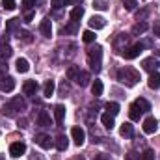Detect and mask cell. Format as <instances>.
Returning <instances> with one entry per match:
<instances>
[{"label": "cell", "mask_w": 160, "mask_h": 160, "mask_svg": "<svg viewBox=\"0 0 160 160\" xmlns=\"http://www.w3.org/2000/svg\"><path fill=\"white\" fill-rule=\"evenodd\" d=\"M88 65L91 67V71L95 75L101 73V69H102V47L101 45H95L88 50Z\"/></svg>", "instance_id": "obj_1"}, {"label": "cell", "mask_w": 160, "mask_h": 160, "mask_svg": "<svg viewBox=\"0 0 160 160\" xmlns=\"http://www.w3.org/2000/svg\"><path fill=\"white\" fill-rule=\"evenodd\" d=\"M118 80H119L121 84L132 88V86H136L142 78H140V73H138L136 69H132V67H123V69L118 71Z\"/></svg>", "instance_id": "obj_2"}, {"label": "cell", "mask_w": 160, "mask_h": 160, "mask_svg": "<svg viewBox=\"0 0 160 160\" xmlns=\"http://www.w3.org/2000/svg\"><path fill=\"white\" fill-rule=\"evenodd\" d=\"M24 108H26L24 99H22V97H13V101H11V102L4 104L2 114H4V116H8V118H11V116H15L19 110H24Z\"/></svg>", "instance_id": "obj_3"}, {"label": "cell", "mask_w": 160, "mask_h": 160, "mask_svg": "<svg viewBox=\"0 0 160 160\" xmlns=\"http://www.w3.org/2000/svg\"><path fill=\"white\" fill-rule=\"evenodd\" d=\"M142 52H143V45H142V43H136V45L125 48V50H123V56H125L127 60H134V58H138Z\"/></svg>", "instance_id": "obj_4"}, {"label": "cell", "mask_w": 160, "mask_h": 160, "mask_svg": "<svg viewBox=\"0 0 160 160\" xmlns=\"http://www.w3.org/2000/svg\"><path fill=\"white\" fill-rule=\"evenodd\" d=\"M142 67L145 69V71H149V73H157L160 67V62L158 58H155V56H151V58H145L143 62H142Z\"/></svg>", "instance_id": "obj_5"}, {"label": "cell", "mask_w": 160, "mask_h": 160, "mask_svg": "<svg viewBox=\"0 0 160 160\" xmlns=\"http://www.w3.org/2000/svg\"><path fill=\"white\" fill-rule=\"evenodd\" d=\"M24 153H26V145H24L22 142H15V143L9 145V155H11L13 158H19V157H22Z\"/></svg>", "instance_id": "obj_6"}, {"label": "cell", "mask_w": 160, "mask_h": 160, "mask_svg": "<svg viewBox=\"0 0 160 160\" xmlns=\"http://www.w3.org/2000/svg\"><path fill=\"white\" fill-rule=\"evenodd\" d=\"M71 136H73V142H75V145H84V142H86V132H84V128H80V127H73V130H71Z\"/></svg>", "instance_id": "obj_7"}, {"label": "cell", "mask_w": 160, "mask_h": 160, "mask_svg": "<svg viewBox=\"0 0 160 160\" xmlns=\"http://www.w3.org/2000/svg\"><path fill=\"white\" fill-rule=\"evenodd\" d=\"M157 128H158V121L155 119L153 116L145 118V121H143V132H145V134H155Z\"/></svg>", "instance_id": "obj_8"}, {"label": "cell", "mask_w": 160, "mask_h": 160, "mask_svg": "<svg viewBox=\"0 0 160 160\" xmlns=\"http://www.w3.org/2000/svg\"><path fill=\"white\" fill-rule=\"evenodd\" d=\"M39 89V84L36 82V80H26L24 84H22V91H24V95H36V91Z\"/></svg>", "instance_id": "obj_9"}, {"label": "cell", "mask_w": 160, "mask_h": 160, "mask_svg": "<svg viewBox=\"0 0 160 160\" xmlns=\"http://www.w3.org/2000/svg\"><path fill=\"white\" fill-rule=\"evenodd\" d=\"M36 143L39 145L41 149H50L52 147V138L48 134H38L36 136Z\"/></svg>", "instance_id": "obj_10"}, {"label": "cell", "mask_w": 160, "mask_h": 160, "mask_svg": "<svg viewBox=\"0 0 160 160\" xmlns=\"http://www.w3.org/2000/svg\"><path fill=\"white\" fill-rule=\"evenodd\" d=\"M13 89H15V78H13V77H4V78L0 80V91L9 93V91H13Z\"/></svg>", "instance_id": "obj_11"}, {"label": "cell", "mask_w": 160, "mask_h": 160, "mask_svg": "<svg viewBox=\"0 0 160 160\" xmlns=\"http://www.w3.org/2000/svg\"><path fill=\"white\" fill-rule=\"evenodd\" d=\"M127 43H128V36H127V34H118V38H116V41H114V47H116V50L123 52L125 48H128Z\"/></svg>", "instance_id": "obj_12"}, {"label": "cell", "mask_w": 160, "mask_h": 160, "mask_svg": "<svg viewBox=\"0 0 160 160\" xmlns=\"http://www.w3.org/2000/svg\"><path fill=\"white\" fill-rule=\"evenodd\" d=\"M89 26H91L93 30H101V28L106 26V19H104V17H99V15H93V17L89 19Z\"/></svg>", "instance_id": "obj_13"}, {"label": "cell", "mask_w": 160, "mask_h": 160, "mask_svg": "<svg viewBox=\"0 0 160 160\" xmlns=\"http://www.w3.org/2000/svg\"><path fill=\"white\" fill-rule=\"evenodd\" d=\"M39 30L45 38H50V36H52V22H50V19H43V21H41Z\"/></svg>", "instance_id": "obj_14"}, {"label": "cell", "mask_w": 160, "mask_h": 160, "mask_svg": "<svg viewBox=\"0 0 160 160\" xmlns=\"http://www.w3.org/2000/svg\"><path fill=\"white\" fill-rule=\"evenodd\" d=\"M54 118H56V123L58 125L63 123V118H65V106L63 104H56L54 106Z\"/></svg>", "instance_id": "obj_15"}, {"label": "cell", "mask_w": 160, "mask_h": 160, "mask_svg": "<svg viewBox=\"0 0 160 160\" xmlns=\"http://www.w3.org/2000/svg\"><path fill=\"white\" fill-rule=\"evenodd\" d=\"M75 82L78 84L80 88H86V86L89 84V73H86V71H78V75H77Z\"/></svg>", "instance_id": "obj_16"}, {"label": "cell", "mask_w": 160, "mask_h": 160, "mask_svg": "<svg viewBox=\"0 0 160 160\" xmlns=\"http://www.w3.org/2000/svg\"><path fill=\"white\" fill-rule=\"evenodd\" d=\"M67 147H69V140H67V136L60 134V136L56 138V149H58V151H67Z\"/></svg>", "instance_id": "obj_17"}, {"label": "cell", "mask_w": 160, "mask_h": 160, "mask_svg": "<svg viewBox=\"0 0 160 160\" xmlns=\"http://www.w3.org/2000/svg\"><path fill=\"white\" fill-rule=\"evenodd\" d=\"M119 134L121 136H125V138H132L134 136V128H132V125L130 123H123L119 128Z\"/></svg>", "instance_id": "obj_18"}, {"label": "cell", "mask_w": 160, "mask_h": 160, "mask_svg": "<svg viewBox=\"0 0 160 160\" xmlns=\"http://www.w3.org/2000/svg\"><path fill=\"white\" fill-rule=\"evenodd\" d=\"M15 65H17V71H19V73H28V71H30V63H28V60H24V58H19V60L15 62Z\"/></svg>", "instance_id": "obj_19"}, {"label": "cell", "mask_w": 160, "mask_h": 160, "mask_svg": "<svg viewBox=\"0 0 160 160\" xmlns=\"http://www.w3.org/2000/svg\"><path fill=\"white\" fill-rule=\"evenodd\" d=\"M50 116L45 112V110H41L39 112V116H38V125H41V127H50Z\"/></svg>", "instance_id": "obj_20"}, {"label": "cell", "mask_w": 160, "mask_h": 160, "mask_svg": "<svg viewBox=\"0 0 160 160\" xmlns=\"http://www.w3.org/2000/svg\"><path fill=\"white\" fill-rule=\"evenodd\" d=\"M147 84H149L151 89H158L160 88V73H151V77H149V80H147Z\"/></svg>", "instance_id": "obj_21"}, {"label": "cell", "mask_w": 160, "mask_h": 160, "mask_svg": "<svg viewBox=\"0 0 160 160\" xmlns=\"http://www.w3.org/2000/svg\"><path fill=\"white\" fill-rule=\"evenodd\" d=\"M142 114H143V112H142L136 104H130V108H128V116H130V119L132 121H140Z\"/></svg>", "instance_id": "obj_22"}, {"label": "cell", "mask_w": 160, "mask_h": 160, "mask_svg": "<svg viewBox=\"0 0 160 160\" xmlns=\"http://www.w3.org/2000/svg\"><path fill=\"white\" fill-rule=\"evenodd\" d=\"M11 54H13L11 47H9L8 43H6V45H4V43H0V60H8Z\"/></svg>", "instance_id": "obj_23"}, {"label": "cell", "mask_w": 160, "mask_h": 160, "mask_svg": "<svg viewBox=\"0 0 160 160\" xmlns=\"http://www.w3.org/2000/svg\"><path fill=\"white\" fill-rule=\"evenodd\" d=\"M102 89H104V86H102L101 80H95V82L91 84V93H93L95 97H101V95H102Z\"/></svg>", "instance_id": "obj_24"}, {"label": "cell", "mask_w": 160, "mask_h": 160, "mask_svg": "<svg viewBox=\"0 0 160 160\" xmlns=\"http://www.w3.org/2000/svg\"><path fill=\"white\" fill-rule=\"evenodd\" d=\"M54 89H56V86H54V80H47V82H45V86H43V93H45V97H50V95H54Z\"/></svg>", "instance_id": "obj_25"}, {"label": "cell", "mask_w": 160, "mask_h": 160, "mask_svg": "<svg viewBox=\"0 0 160 160\" xmlns=\"http://www.w3.org/2000/svg\"><path fill=\"white\" fill-rule=\"evenodd\" d=\"M101 121H102V125H104V127H106V128H110V130H112V128H114V116H110V114H108V112H106V114H102V116H101Z\"/></svg>", "instance_id": "obj_26"}, {"label": "cell", "mask_w": 160, "mask_h": 160, "mask_svg": "<svg viewBox=\"0 0 160 160\" xmlns=\"http://www.w3.org/2000/svg\"><path fill=\"white\" fill-rule=\"evenodd\" d=\"M82 15H84V8H82V6H77V8L71 11V21L78 22L80 19H82Z\"/></svg>", "instance_id": "obj_27"}, {"label": "cell", "mask_w": 160, "mask_h": 160, "mask_svg": "<svg viewBox=\"0 0 160 160\" xmlns=\"http://www.w3.org/2000/svg\"><path fill=\"white\" fill-rule=\"evenodd\" d=\"M19 26H21V19H9V21H8V24H6V28H8V32H9V34H11V32H15Z\"/></svg>", "instance_id": "obj_28"}, {"label": "cell", "mask_w": 160, "mask_h": 160, "mask_svg": "<svg viewBox=\"0 0 160 160\" xmlns=\"http://www.w3.org/2000/svg\"><path fill=\"white\" fill-rule=\"evenodd\" d=\"M147 28H149V24H147L145 21H142V22L134 24V28H132V34H136V36H138V34H143V32H145Z\"/></svg>", "instance_id": "obj_29"}, {"label": "cell", "mask_w": 160, "mask_h": 160, "mask_svg": "<svg viewBox=\"0 0 160 160\" xmlns=\"http://www.w3.org/2000/svg\"><path fill=\"white\" fill-rule=\"evenodd\" d=\"M134 104H136L142 112H149V110H151V104H149L145 99H136V101H134Z\"/></svg>", "instance_id": "obj_30"}, {"label": "cell", "mask_w": 160, "mask_h": 160, "mask_svg": "<svg viewBox=\"0 0 160 160\" xmlns=\"http://www.w3.org/2000/svg\"><path fill=\"white\" fill-rule=\"evenodd\" d=\"M95 32H91V30H86L84 34H82V41L84 43H95Z\"/></svg>", "instance_id": "obj_31"}, {"label": "cell", "mask_w": 160, "mask_h": 160, "mask_svg": "<svg viewBox=\"0 0 160 160\" xmlns=\"http://www.w3.org/2000/svg\"><path fill=\"white\" fill-rule=\"evenodd\" d=\"M106 110H108L110 116H118V114H119V104H118V102H108V104H106Z\"/></svg>", "instance_id": "obj_32"}, {"label": "cell", "mask_w": 160, "mask_h": 160, "mask_svg": "<svg viewBox=\"0 0 160 160\" xmlns=\"http://www.w3.org/2000/svg\"><path fill=\"white\" fill-rule=\"evenodd\" d=\"M95 9H99V11H106L108 9V4L104 2V0H93V4H91Z\"/></svg>", "instance_id": "obj_33"}, {"label": "cell", "mask_w": 160, "mask_h": 160, "mask_svg": "<svg viewBox=\"0 0 160 160\" xmlns=\"http://www.w3.org/2000/svg\"><path fill=\"white\" fill-rule=\"evenodd\" d=\"M78 71H80V67H77V65H71V67L67 69V78H69V80H75V78H77V75H78Z\"/></svg>", "instance_id": "obj_34"}, {"label": "cell", "mask_w": 160, "mask_h": 160, "mask_svg": "<svg viewBox=\"0 0 160 160\" xmlns=\"http://www.w3.org/2000/svg\"><path fill=\"white\" fill-rule=\"evenodd\" d=\"M123 6L127 11H134L136 6H138V0H123Z\"/></svg>", "instance_id": "obj_35"}, {"label": "cell", "mask_w": 160, "mask_h": 160, "mask_svg": "<svg viewBox=\"0 0 160 160\" xmlns=\"http://www.w3.org/2000/svg\"><path fill=\"white\" fill-rule=\"evenodd\" d=\"M2 8L8 11H13L17 8V4H15V0H2Z\"/></svg>", "instance_id": "obj_36"}, {"label": "cell", "mask_w": 160, "mask_h": 160, "mask_svg": "<svg viewBox=\"0 0 160 160\" xmlns=\"http://www.w3.org/2000/svg\"><path fill=\"white\" fill-rule=\"evenodd\" d=\"M140 160H155V153L151 149H145L142 155H140Z\"/></svg>", "instance_id": "obj_37"}, {"label": "cell", "mask_w": 160, "mask_h": 160, "mask_svg": "<svg viewBox=\"0 0 160 160\" xmlns=\"http://www.w3.org/2000/svg\"><path fill=\"white\" fill-rule=\"evenodd\" d=\"M77 28H78V22L71 21V24H69V26H65V28H63V32H65V34H75V32H77Z\"/></svg>", "instance_id": "obj_38"}, {"label": "cell", "mask_w": 160, "mask_h": 160, "mask_svg": "<svg viewBox=\"0 0 160 160\" xmlns=\"http://www.w3.org/2000/svg\"><path fill=\"white\" fill-rule=\"evenodd\" d=\"M50 6L54 9H62L63 6H67V0H50Z\"/></svg>", "instance_id": "obj_39"}, {"label": "cell", "mask_w": 160, "mask_h": 160, "mask_svg": "<svg viewBox=\"0 0 160 160\" xmlns=\"http://www.w3.org/2000/svg\"><path fill=\"white\" fill-rule=\"evenodd\" d=\"M19 39L30 43V41H32V34H30V32H19Z\"/></svg>", "instance_id": "obj_40"}, {"label": "cell", "mask_w": 160, "mask_h": 160, "mask_svg": "<svg viewBox=\"0 0 160 160\" xmlns=\"http://www.w3.org/2000/svg\"><path fill=\"white\" fill-rule=\"evenodd\" d=\"M34 6H36V0H22V9H30L32 11Z\"/></svg>", "instance_id": "obj_41"}, {"label": "cell", "mask_w": 160, "mask_h": 160, "mask_svg": "<svg viewBox=\"0 0 160 160\" xmlns=\"http://www.w3.org/2000/svg\"><path fill=\"white\" fill-rule=\"evenodd\" d=\"M125 160H140V155H138L136 151H128L127 157H125Z\"/></svg>", "instance_id": "obj_42"}, {"label": "cell", "mask_w": 160, "mask_h": 160, "mask_svg": "<svg viewBox=\"0 0 160 160\" xmlns=\"http://www.w3.org/2000/svg\"><path fill=\"white\" fill-rule=\"evenodd\" d=\"M65 93H69V86L65 82H62V86H60V97H65Z\"/></svg>", "instance_id": "obj_43"}, {"label": "cell", "mask_w": 160, "mask_h": 160, "mask_svg": "<svg viewBox=\"0 0 160 160\" xmlns=\"http://www.w3.org/2000/svg\"><path fill=\"white\" fill-rule=\"evenodd\" d=\"M4 77H8V65L4 62H0V78H4Z\"/></svg>", "instance_id": "obj_44"}, {"label": "cell", "mask_w": 160, "mask_h": 160, "mask_svg": "<svg viewBox=\"0 0 160 160\" xmlns=\"http://www.w3.org/2000/svg\"><path fill=\"white\" fill-rule=\"evenodd\" d=\"M145 17H147V9H143V11H138V13H136V19H138V21H143Z\"/></svg>", "instance_id": "obj_45"}, {"label": "cell", "mask_w": 160, "mask_h": 160, "mask_svg": "<svg viewBox=\"0 0 160 160\" xmlns=\"http://www.w3.org/2000/svg\"><path fill=\"white\" fill-rule=\"evenodd\" d=\"M32 19H34V11H26V15H24V22H32Z\"/></svg>", "instance_id": "obj_46"}, {"label": "cell", "mask_w": 160, "mask_h": 160, "mask_svg": "<svg viewBox=\"0 0 160 160\" xmlns=\"http://www.w3.org/2000/svg\"><path fill=\"white\" fill-rule=\"evenodd\" d=\"M153 32H155V36H158V38H160V21H157V22H155Z\"/></svg>", "instance_id": "obj_47"}, {"label": "cell", "mask_w": 160, "mask_h": 160, "mask_svg": "<svg viewBox=\"0 0 160 160\" xmlns=\"http://www.w3.org/2000/svg\"><path fill=\"white\" fill-rule=\"evenodd\" d=\"M78 6V4H82V0H67V6Z\"/></svg>", "instance_id": "obj_48"}, {"label": "cell", "mask_w": 160, "mask_h": 160, "mask_svg": "<svg viewBox=\"0 0 160 160\" xmlns=\"http://www.w3.org/2000/svg\"><path fill=\"white\" fill-rule=\"evenodd\" d=\"M19 127L26 128V127H28V121H26V119H21V121H19Z\"/></svg>", "instance_id": "obj_49"}, {"label": "cell", "mask_w": 160, "mask_h": 160, "mask_svg": "<svg viewBox=\"0 0 160 160\" xmlns=\"http://www.w3.org/2000/svg\"><path fill=\"white\" fill-rule=\"evenodd\" d=\"M75 160H86V158H82V157H80V158H75Z\"/></svg>", "instance_id": "obj_50"}, {"label": "cell", "mask_w": 160, "mask_h": 160, "mask_svg": "<svg viewBox=\"0 0 160 160\" xmlns=\"http://www.w3.org/2000/svg\"><path fill=\"white\" fill-rule=\"evenodd\" d=\"M0 160H4V157H2V155H0Z\"/></svg>", "instance_id": "obj_51"}]
</instances>
